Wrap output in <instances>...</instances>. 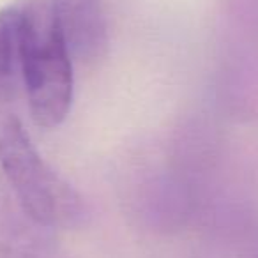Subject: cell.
<instances>
[{
    "mask_svg": "<svg viewBox=\"0 0 258 258\" xmlns=\"http://www.w3.org/2000/svg\"><path fill=\"white\" fill-rule=\"evenodd\" d=\"M22 43V11L6 8L0 11V87L8 85L20 68Z\"/></svg>",
    "mask_w": 258,
    "mask_h": 258,
    "instance_id": "obj_5",
    "label": "cell"
},
{
    "mask_svg": "<svg viewBox=\"0 0 258 258\" xmlns=\"http://www.w3.org/2000/svg\"><path fill=\"white\" fill-rule=\"evenodd\" d=\"M0 258H64L55 230L27 212L2 175Z\"/></svg>",
    "mask_w": 258,
    "mask_h": 258,
    "instance_id": "obj_3",
    "label": "cell"
},
{
    "mask_svg": "<svg viewBox=\"0 0 258 258\" xmlns=\"http://www.w3.org/2000/svg\"><path fill=\"white\" fill-rule=\"evenodd\" d=\"M58 23L78 60L94 64L108 50V29L101 0H55Z\"/></svg>",
    "mask_w": 258,
    "mask_h": 258,
    "instance_id": "obj_4",
    "label": "cell"
},
{
    "mask_svg": "<svg viewBox=\"0 0 258 258\" xmlns=\"http://www.w3.org/2000/svg\"><path fill=\"white\" fill-rule=\"evenodd\" d=\"M20 11V69L30 113L41 127H57L73 103V53L58 23L55 0H25Z\"/></svg>",
    "mask_w": 258,
    "mask_h": 258,
    "instance_id": "obj_1",
    "label": "cell"
},
{
    "mask_svg": "<svg viewBox=\"0 0 258 258\" xmlns=\"http://www.w3.org/2000/svg\"><path fill=\"white\" fill-rule=\"evenodd\" d=\"M2 177L30 216L53 230H75L90 211L83 197L37 152L22 120L0 101Z\"/></svg>",
    "mask_w": 258,
    "mask_h": 258,
    "instance_id": "obj_2",
    "label": "cell"
}]
</instances>
